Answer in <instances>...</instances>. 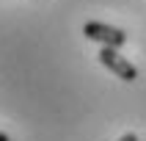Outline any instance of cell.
<instances>
[{"instance_id":"7a4b0ae2","label":"cell","mask_w":146,"mask_h":141,"mask_svg":"<svg viewBox=\"0 0 146 141\" xmlns=\"http://www.w3.org/2000/svg\"><path fill=\"white\" fill-rule=\"evenodd\" d=\"M99 64L105 66V69H110V72H113L119 80H124V83H132L135 78H138V69H135L119 50H113V47H102V53H99Z\"/></svg>"},{"instance_id":"3957f363","label":"cell","mask_w":146,"mask_h":141,"mask_svg":"<svg viewBox=\"0 0 146 141\" xmlns=\"http://www.w3.org/2000/svg\"><path fill=\"white\" fill-rule=\"evenodd\" d=\"M119 141H138V136H135V133H127V136H121Z\"/></svg>"},{"instance_id":"277c9868","label":"cell","mask_w":146,"mask_h":141,"mask_svg":"<svg viewBox=\"0 0 146 141\" xmlns=\"http://www.w3.org/2000/svg\"><path fill=\"white\" fill-rule=\"evenodd\" d=\"M0 141H11V138H8V136H6V133H0Z\"/></svg>"},{"instance_id":"6da1fadb","label":"cell","mask_w":146,"mask_h":141,"mask_svg":"<svg viewBox=\"0 0 146 141\" xmlns=\"http://www.w3.org/2000/svg\"><path fill=\"white\" fill-rule=\"evenodd\" d=\"M83 33H86V39L99 41V44L113 47V50L127 44V33L121 28H113V25H105V22H86L83 25Z\"/></svg>"}]
</instances>
